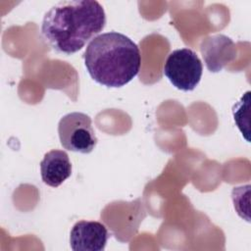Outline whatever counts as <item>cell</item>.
Listing matches in <instances>:
<instances>
[{
    "label": "cell",
    "instance_id": "1",
    "mask_svg": "<svg viewBox=\"0 0 251 251\" xmlns=\"http://www.w3.org/2000/svg\"><path fill=\"white\" fill-rule=\"evenodd\" d=\"M105 25V11L99 2L60 1L44 15L41 33L56 51L73 54L101 32Z\"/></svg>",
    "mask_w": 251,
    "mask_h": 251
},
{
    "label": "cell",
    "instance_id": "6",
    "mask_svg": "<svg viewBox=\"0 0 251 251\" xmlns=\"http://www.w3.org/2000/svg\"><path fill=\"white\" fill-rule=\"evenodd\" d=\"M200 51L207 69L212 73L221 72L236 56L235 44L224 34L211 35L203 39Z\"/></svg>",
    "mask_w": 251,
    "mask_h": 251
},
{
    "label": "cell",
    "instance_id": "2",
    "mask_svg": "<svg viewBox=\"0 0 251 251\" xmlns=\"http://www.w3.org/2000/svg\"><path fill=\"white\" fill-rule=\"evenodd\" d=\"M84 65L96 82L107 87H122L138 75L141 54L129 37L110 31L91 39L84 52Z\"/></svg>",
    "mask_w": 251,
    "mask_h": 251
},
{
    "label": "cell",
    "instance_id": "3",
    "mask_svg": "<svg viewBox=\"0 0 251 251\" xmlns=\"http://www.w3.org/2000/svg\"><path fill=\"white\" fill-rule=\"evenodd\" d=\"M203 65L198 55L189 48L171 52L164 65V75L170 82L182 91L193 90L200 82Z\"/></svg>",
    "mask_w": 251,
    "mask_h": 251
},
{
    "label": "cell",
    "instance_id": "5",
    "mask_svg": "<svg viewBox=\"0 0 251 251\" xmlns=\"http://www.w3.org/2000/svg\"><path fill=\"white\" fill-rule=\"evenodd\" d=\"M108 237L107 227L102 223L82 220L72 227L70 245L74 251H102Z\"/></svg>",
    "mask_w": 251,
    "mask_h": 251
},
{
    "label": "cell",
    "instance_id": "4",
    "mask_svg": "<svg viewBox=\"0 0 251 251\" xmlns=\"http://www.w3.org/2000/svg\"><path fill=\"white\" fill-rule=\"evenodd\" d=\"M58 133L65 149L82 154L92 152L98 141L91 118L80 112L65 115L59 122Z\"/></svg>",
    "mask_w": 251,
    "mask_h": 251
},
{
    "label": "cell",
    "instance_id": "7",
    "mask_svg": "<svg viewBox=\"0 0 251 251\" xmlns=\"http://www.w3.org/2000/svg\"><path fill=\"white\" fill-rule=\"evenodd\" d=\"M40 173L45 184L51 187L61 185L72 175V164L68 154L58 149L47 152L40 162Z\"/></svg>",
    "mask_w": 251,
    "mask_h": 251
}]
</instances>
